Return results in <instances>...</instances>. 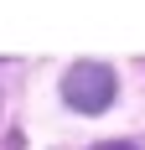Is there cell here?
Wrapping results in <instances>:
<instances>
[{"mask_svg": "<svg viewBox=\"0 0 145 150\" xmlns=\"http://www.w3.org/2000/svg\"><path fill=\"white\" fill-rule=\"evenodd\" d=\"M62 98L68 109L78 114H104V109L114 104V67L109 62H72L68 73H62Z\"/></svg>", "mask_w": 145, "mask_h": 150, "instance_id": "1", "label": "cell"}, {"mask_svg": "<svg viewBox=\"0 0 145 150\" xmlns=\"http://www.w3.org/2000/svg\"><path fill=\"white\" fill-rule=\"evenodd\" d=\"M104 150H124V145H104Z\"/></svg>", "mask_w": 145, "mask_h": 150, "instance_id": "2", "label": "cell"}]
</instances>
